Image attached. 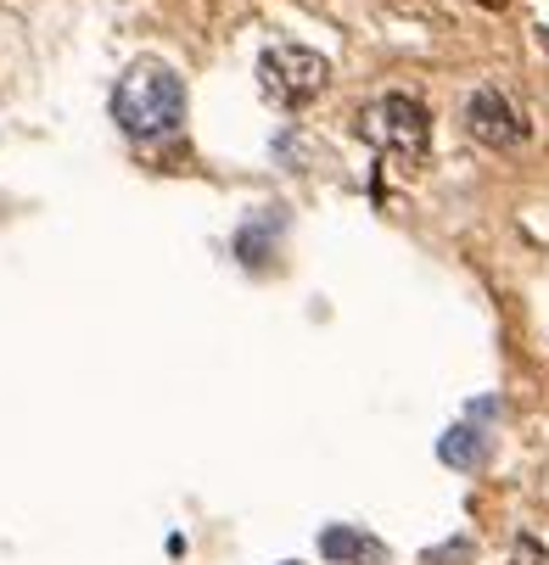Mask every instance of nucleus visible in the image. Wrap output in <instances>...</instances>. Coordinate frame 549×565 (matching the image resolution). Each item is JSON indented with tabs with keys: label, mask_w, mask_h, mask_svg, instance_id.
<instances>
[{
	"label": "nucleus",
	"mask_w": 549,
	"mask_h": 565,
	"mask_svg": "<svg viewBox=\"0 0 549 565\" xmlns=\"http://www.w3.org/2000/svg\"><path fill=\"white\" fill-rule=\"evenodd\" d=\"M437 454L448 459V465H460V470H477L483 465V454H488V443L471 431V426H460V431H448L443 443H437Z\"/></svg>",
	"instance_id": "nucleus-6"
},
{
	"label": "nucleus",
	"mask_w": 549,
	"mask_h": 565,
	"mask_svg": "<svg viewBox=\"0 0 549 565\" xmlns=\"http://www.w3.org/2000/svg\"><path fill=\"white\" fill-rule=\"evenodd\" d=\"M465 124H471V135H477L483 146H516L527 129H521V113L499 96V90H477L465 102Z\"/></svg>",
	"instance_id": "nucleus-4"
},
{
	"label": "nucleus",
	"mask_w": 549,
	"mask_h": 565,
	"mask_svg": "<svg viewBox=\"0 0 549 565\" xmlns=\"http://www.w3.org/2000/svg\"><path fill=\"white\" fill-rule=\"evenodd\" d=\"M113 118L135 140H163L186 124V78L163 62H135L118 90H113Z\"/></svg>",
	"instance_id": "nucleus-1"
},
{
	"label": "nucleus",
	"mask_w": 549,
	"mask_h": 565,
	"mask_svg": "<svg viewBox=\"0 0 549 565\" xmlns=\"http://www.w3.org/2000/svg\"><path fill=\"white\" fill-rule=\"evenodd\" d=\"M258 78H264V96L275 107H308L314 96L326 90V78H331V62L326 56H314L303 45H270L258 56Z\"/></svg>",
	"instance_id": "nucleus-2"
},
{
	"label": "nucleus",
	"mask_w": 549,
	"mask_h": 565,
	"mask_svg": "<svg viewBox=\"0 0 549 565\" xmlns=\"http://www.w3.org/2000/svg\"><path fill=\"white\" fill-rule=\"evenodd\" d=\"M477 7H488V12H499V7H510V0H477Z\"/></svg>",
	"instance_id": "nucleus-7"
},
{
	"label": "nucleus",
	"mask_w": 549,
	"mask_h": 565,
	"mask_svg": "<svg viewBox=\"0 0 549 565\" xmlns=\"http://www.w3.org/2000/svg\"><path fill=\"white\" fill-rule=\"evenodd\" d=\"M370 135L399 157V163H421L426 146H432V118L415 96H381L376 118H370Z\"/></svg>",
	"instance_id": "nucleus-3"
},
{
	"label": "nucleus",
	"mask_w": 549,
	"mask_h": 565,
	"mask_svg": "<svg viewBox=\"0 0 549 565\" xmlns=\"http://www.w3.org/2000/svg\"><path fill=\"white\" fill-rule=\"evenodd\" d=\"M320 554L337 559V565H342V559H353V565H381V559H387L381 543H370V537L353 532V526H326V532H320Z\"/></svg>",
	"instance_id": "nucleus-5"
}]
</instances>
